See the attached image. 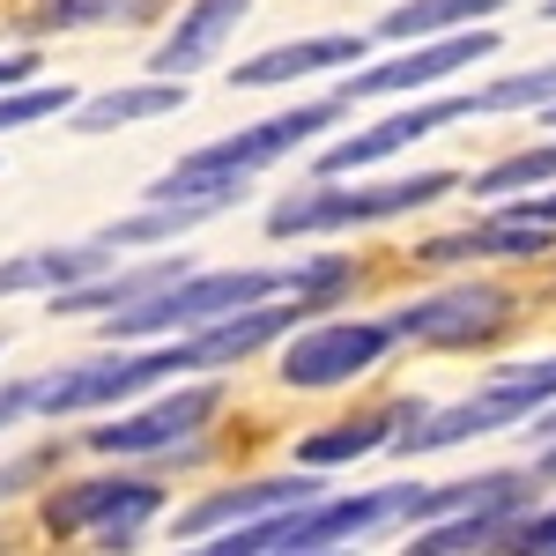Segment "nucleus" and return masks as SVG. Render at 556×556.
<instances>
[{"instance_id":"obj_22","label":"nucleus","mask_w":556,"mask_h":556,"mask_svg":"<svg viewBox=\"0 0 556 556\" xmlns=\"http://www.w3.org/2000/svg\"><path fill=\"white\" fill-rule=\"evenodd\" d=\"M497 8H513V0H408V8H393L379 15V38H445V30H460V23H482V15H497Z\"/></svg>"},{"instance_id":"obj_17","label":"nucleus","mask_w":556,"mask_h":556,"mask_svg":"<svg viewBox=\"0 0 556 556\" xmlns=\"http://www.w3.org/2000/svg\"><path fill=\"white\" fill-rule=\"evenodd\" d=\"M424 416V401H393L379 416H356V424H334V430H312L298 445V468H342V460H364V453H379L401 438V424H416Z\"/></svg>"},{"instance_id":"obj_21","label":"nucleus","mask_w":556,"mask_h":556,"mask_svg":"<svg viewBox=\"0 0 556 556\" xmlns=\"http://www.w3.org/2000/svg\"><path fill=\"white\" fill-rule=\"evenodd\" d=\"M245 193H193V201H149L141 215H127V223H112L104 230V245L119 253V245H164V238H186V230H201L208 215L238 208Z\"/></svg>"},{"instance_id":"obj_30","label":"nucleus","mask_w":556,"mask_h":556,"mask_svg":"<svg viewBox=\"0 0 556 556\" xmlns=\"http://www.w3.org/2000/svg\"><path fill=\"white\" fill-rule=\"evenodd\" d=\"M505 215H527V223H549L556 230V193H534V186L527 193H505Z\"/></svg>"},{"instance_id":"obj_11","label":"nucleus","mask_w":556,"mask_h":556,"mask_svg":"<svg viewBox=\"0 0 556 556\" xmlns=\"http://www.w3.org/2000/svg\"><path fill=\"white\" fill-rule=\"evenodd\" d=\"M453 119H482V104L468 97H424V104H408V112H393V119H379V127L349 134V141H334L327 156H319V178H342V172H371V164H386L393 149H408V141H424V134L453 127Z\"/></svg>"},{"instance_id":"obj_29","label":"nucleus","mask_w":556,"mask_h":556,"mask_svg":"<svg viewBox=\"0 0 556 556\" xmlns=\"http://www.w3.org/2000/svg\"><path fill=\"white\" fill-rule=\"evenodd\" d=\"M30 408H38V379H8L0 386V430H15Z\"/></svg>"},{"instance_id":"obj_28","label":"nucleus","mask_w":556,"mask_h":556,"mask_svg":"<svg viewBox=\"0 0 556 556\" xmlns=\"http://www.w3.org/2000/svg\"><path fill=\"white\" fill-rule=\"evenodd\" d=\"M505 549H556V505L549 513H519L513 534H505Z\"/></svg>"},{"instance_id":"obj_24","label":"nucleus","mask_w":556,"mask_h":556,"mask_svg":"<svg viewBox=\"0 0 556 556\" xmlns=\"http://www.w3.org/2000/svg\"><path fill=\"white\" fill-rule=\"evenodd\" d=\"M342 290H356V260H342V253H312V260L290 267V298H298L304 312H327Z\"/></svg>"},{"instance_id":"obj_20","label":"nucleus","mask_w":556,"mask_h":556,"mask_svg":"<svg viewBox=\"0 0 556 556\" xmlns=\"http://www.w3.org/2000/svg\"><path fill=\"white\" fill-rule=\"evenodd\" d=\"M164 112H186V83L156 75V83H134V89H104L89 104H67V127L75 134H112L134 127V119H164Z\"/></svg>"},{"instance_id":"obj_5","label":"nucleus","mask_w":556,"mask_h":556,"mask_svg":"<svg viewBox=\"0 0 556 556\" xmlns=\"http://www.w3.org/2000/svg\"><path fill=\"white\" fill-rule=\"evenodd\" d=\"M156 513H164V482L149 475H97V482H67L45 497L52 534H97L104 549H127Z\"/></svg>"},{"instance_id":"obj_1","label":"nucleus","mask_w":556,"mask_h":556,"mask_svg":"<svg viewBox=\"0 0 556 556\" xmlns=\"http://www.w3.org/2000/svg\"><path fill=\"white\" fill-rule=\"evenodd\" d=\"M342 119V97H319V104H298V112H275L260 127L230 134V141H208L193 156H178L164 178H149V201H193V193H245V178L298 156L312 134H327Z\"/></svg>"},{"instance_id":"obj_34","label":"nucleus","mask_w":556,"mask_h":556,"mask_svg":"<svg viewBox=\"0 0 556 556\" xmlns=\"http://www.w3.org/2000/svg\"><path fill=\"white\" fill-rule=\"evenodd\" d=\"M542 119H549V127H556V104H542Z\"/></svg>"},{"instance_id":"obj_10","label":"nucleus","mask_w":556,"mask_h":556,"mask_svg":"<svg viewBox=\"0 0 556 556\" xmlns=\"http://www.w3.org/2000/svg\"><path fill=\"white\" fill-rule=\"evenodd\" d=\"M215 408H223L215 386H178L156 408H134V416H112L104 430H89V453H112V460H127V453H172V445H186L193 430L208 424Z\"/></svg>"},{"instance_id":"obj_15","label":"nucleus","mask_w":556,"mask_h":556,"mask_svg":"<svg viewBox=\"0 0 556 556\" xmlns=\"http://www.w3.org/2000/svg\"><path fill=\"white\" fill-rule=\"evenodd\" d=\"M549 253V223H527V215H482V223H468V230H445V238H430V245H416V260L424 267H460V260H534Z\"/></svg>"},{"instance_id":"obj_25","label":"nucleus","mask_w":556,"mask_h":556,"mask_svg":"<svg viewBox=\"0 0 556 556\" xmlns=\"http://www.w3.org/2000/svg\"><path fill=\"white\" fill-rule=\"evenodd\" d=\"M527 186H556V141H542V149H519V156H505V164L475 172V193H490V201L527 193Z\"/></svg>"},{"instance_id":"obj_13","label":"nucleus","mask_w":556,"mask_h":556,"mask_svg":"<svg viewBox=\"0 0 556 556\" xmlns=\"http://www.w3.org/2000/svg\"><path fill=\"white\" fill-rule=\"evenodd\" d=\"M527 497H534V475L513 482V490H497V497H475V505H460V513H445V519H424V527H416V549L424 556L505 549V534H513V519L527 513Z\"/></svg>"},{"instance_id":"obj_12","label":"nucleus","mask_w":556,"mask_h":556,"mask_svg":"<svg viewBox=\"0 0 556 556\" xmlns=\"http://www.w3.org/2000/svg\"><path fill=\"white\" fill-rule=\"evenodd\" d=\"M312 497H327V482H319V468L267 475V482H245V490H215V497H201V505H193V513H178V534H186V542H208V534H223V527H238V519L282 513V505H312Z\"/></svg>"},{"instance_id":"obj_7","label":"nucleus","mask_w":556,"mask_h":556,"mask_svg":"<svg viewBox=\"0 0 556 556\" xmlns=\"http://www.w3.org/2000/svg\"><path fill=\"white\" fill-rule=\"evenodd\" d=\"M401 342L393 319H327V327H290V349L275 364V379L298 386V393H319V386H342V379H364L386 349Z\"/></svg>"},{"instance_id":"obj_6","label":"nucleus","mask_w":556,"mask_h":556,"mask_svg":"<svg viewBox=\"0 0 556 556\" xmlns=\"http://www.w3.org/2000/svg\"><path fill=\"white\" fill-rule=\"evenodd\" d=\"M186 364H178V342L164 349H119V356H97V364H67V371H52L38 379V408L45 416H89V408H119L134 393H149V386L178 379Z\"/></svg>"},{"instance_id":"obj_4","label":"nucleus","mask_w":556,"mask_h":556,"mask_svg":"<svg viewBox=\"0 0 556 556\" xmlns=\"http://www.w3.org/2000/svg\"><path fill=\"white\" fill-rule=\"evenodd\" d=\"M556 401V356L549 364H527V371H505V379H490L482 393H468L460 408H438V416H416V424L393 438V453H445V445H468V438H490V430H513L527 424L534 408H549Z\"/></svg>"},{"instance_id":"obj_18","label":"nucleus","mask_w":556,"mask_h":556,"mask_svg":"<svg viewBox=\"0 0 556 556\" xmlns=\"http://www.w3.org/2000/svg\"><path fill=\"white\" fill-rule=\"evenodd\" d=\"M364 60V38H298V45H275V52H253L238 60V89H275V83H298V75H319V67H356Z\"/></svg>"},{"instance_id":"obj_8","label":"nucleus","mask_w":556,"mask_h":556,"mask_svg":"<svg viewBox=\"0 0 556 556\" xmlns=\"http://www.w3.org/2000/svg\"><path fill=\"white\" fill-rule=\"evenodd\" d=\"M513 319V298L497 282H453L438 298H416L393 312V334L408 342H430V349H468V342H490L497 327Z\"/></svg>"},{"instance_id":"obj_19","label":"nucleus","mask_w":556,"mask_h":556,"mask_svg":"<svg viewBox=\"0 0 556 556\" xmlns=\"http://www.w3.org/2000/svg\"><path fill=\"white\" fill-rule=\"evenodd\" d=\"M178 260H149V267H104V275H89V282H75V290H52V312H127V304L156 298V290H172Z\"/></svg>"},{"instance_id":"obj_31","label":"nucleus","mask_w":556,"mask_h":556,"mask_svg":"<svg viewBox=\"0 0 556 556\" xmlns=\"http://www.w3.org/2000/svg\"><path fill=\"white\" fill-rule=\"evenodd\" d=\"M38 75V52H0V89H23Z\"/></svg>"},{"instance_id":"obj_32","label":"nucleus","mask_w":556,"mask_h":556,"mask_svg":"<svg viewBox=\"0 0 556 556\" xmlns=\"http://www.w3.org/2000/svg\"><path fill=\"white\" fill-rule=\"evenodd\" d=\"M534 468H542V475H556V438L542 445V460H534Z\"/></svg>"},{"instance_id":"obj_3","label":"nucleus","mask_w":556,"mask_h":556,"mask_svg":"<svg viewBox=\"0 0 556 556\" xmlns=\"http://www.w3.org/2000/svg\"><path fill=\"white\" fill-rule=\"evenodd\" d=\"M460 193V172H408V178H379V186H304L290 201L267 208V230L275 238H319V230H356V223H386V215H408V208H430Z\"/></svg>"},{"instance_id":"obj_2","label":"nucleus","mask_w":556,"mask_h":556,"mask_svg":"<svg viewBox=\"0 0 556 556\" xmlns=\"http://www.w3.org/2000/svg\"><path fill=\"white\" fill-rule=\"evenodd\" d=\"M260 298H290V267H215V275H178L172 290L104 312V342H149V334H186L201 319L245 312Z\"/></svg>"},{"instance_id":"obj_16","label":"nucleus","mask_w":556,"mask_h":556,"mask_svg":"<svg viewBox=\"0 0 556 556\" xmlns=\"http://www.w3.org/2000/svg\"><path fill=\"white\" fill-rule=\"evenodd\" d=\"M112 267V245L97 238V245H45V253H15L0 260V298H30V290H75L89 275H104Z\"/></svg>"},{"instance_id":"obj_27","label":"nucleus","mask_w":556,"mask_h":556,"mask_svg":"<svg viewBox=\"0 0 556 556\" xmlns=\"http://www.w3.org/2000/svg\"><path fill=\"white\" fill-rule=\"evenodd\" d=\"M75 89L67 83H23V89H0V134L8 127H30V119H67Z\"/></svg>"},{"instance_id":"obj_26","label":"nucleus","mask_w":556,"mask_h":556,"mask_svg":"<svg viewBox=\"0 0 556 556\" xmlns=\"http://www.w3.org/2000/svg\"><path fill=\"white\" fill-rule=\"evenodd\" d=\"M475 104H482V119L490 112H542V104H556V67H527V75H505V83L475 89Z\"/></svg>"},{"instance_id":"obj_14","label":"nucleus","mask_w":556,"mask_h":556,"mask_svg":"<svg viewBox=\"0 0 556 556\" xmlns=\"http://www.w3.org/2000/svg\"><path fill=\"white\" fill-rule=\"evenodd\" d=\"M245 15H253V0H193V8L172 23V38L149 52V75H172V83L178 75H201L215 52L238 38Z\"/></svg>"},{"instance_id":"obj_23","label":"nucleus","mask_w":556,"mask_h":556,"mask_svg":"<svg viewBox=\"0 0 556 556\" xmlns=\"http://www.w3.org/2000/svg\"><path fill=\"white\" fill-rule=\"evenodd\" d=\"M164 0H38V15H23V30H89V23H141Z\"/></svg>"},{"instance_id":"obj_33","label":"nucleus","mask_w":556,"mask_h":556,"mask_svg":"<svg viewBox=\"0 0 556 556\" xmlns=\"http://www.w3.org/2000/svg\"><path fill=\"white\" fill-rule=\"evenodd\" d=\"M542 23H556V0H549V8H542Z\"/></svg>"},{"instance_id":"obj_9","label":"nucleus","mask_w":556,"mask_h":556,"mask_svg":"<svg viewBox=\"0 0 556 556\" xmlns=\"http://www.w3.org/2000/svg\"><path fill=\"white\" fill-rule=\"evenodd\" d=\"M497 52V30H453V38H430L416 45V52H401V60H386V67H364V75H349L334 97L342 104H356V97H416V89L445 83V75H460V67H475V60H490Z\"/></svg>"}]
</instances>
